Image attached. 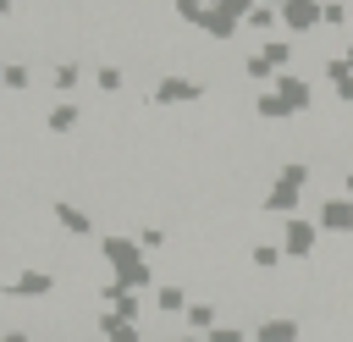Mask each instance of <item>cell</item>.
Instances as JSON below:
<instances>
[{"mask_svg": "<svg viewBox=\"0 0 353 342\" xmlns=\"http://www.w3.org/2000/svg\"><path fill=\"white\" fill-rule=\"evenodd\" d=\"M287 55H292V50H287V44H281V39H270V44H265V66H281V61H287Z\"/></svg>", "mask_w": 353, "mask_h": 342, "instance_id": "cell-20", "label": "cell"}, {"mask_svg": "<svg viewBox=\"0 0 353 342\" xmlns=\"http://www.w3.org/2000/svg\"><path fill=\"white\" fill-rule=\"evenodd\" d=\"M154 309H165V314H176V309H188V298H182V287H160V292H154Z\"/></svg>", "mask_w": 353, "mask_h": 342, "instance_id": "cell-16", "label": "cell"}, {"mask_svg": "<svg viewBox=\"0 0 353 342\" xmlns=\"http://www.w3.org/2000/svg\"><path fill=\"white\" fill-rule=\"evenodd\" d=\"M99 254H105V265H110V281H116V287L143 292V287L154 281V270H149V259H143V248H138L132 237H99Z\"/></svg>", "mask_w": 353, "mask_h": 342, "instance_id": "cell-1", "label": "cell"}, {"mask_svg": "<svg viewBox=\"0 0 353 342\" xmlns=\"http://www.w3.org/2000/svg\"><path fill=\"white\" fill-rule=\"evenodd\" d=\"M276 94H281L287 110H303V105H309V88H303L298 77H276Z\"/></svg>", "mask_w": 353, "mask_h": 342, "instance_id": "cell-7", "label": "cell"}, {"mask_svg": "<svg viewBox=\"0 0 353 342\" xmlns=\"http://www.w3.org/2000/svg\"><path fill=\"white\" fill-rule=\"evenodd\" d=\"M55 221H61V232H72V237H88V232H94V215L77 210V204H55Z\"/></svg>", "mask_w": 353, "mask_h": 342, "instance_id": "cell-5", "label": "cell"}, {"mask_svg": "<svg viewBox=\"0 0 353 342\" xmlns=\"http://www.w3.org/2000/svg\"><path fill=\"white\" fill-rule=\"evenodd\" d=\"M11 6H17V0H0V17H6V11H11Z\"/></svg>", "mask_w": 353, "mask_h": 342, "instance_id": "cell-24", "label": "cell"}, {"mask_svg": "<svg viewBox=\"0 0 353 342\" xmlns=\"http://www.w3.org/2000/svg\"><path fill=\"white\" fill-rule=\"evenodd\" d=\"M0 342H33V336H28V331H6Z\"/></svg>", "mask_w": 353, "mask_h": 342, "instance_id": "cell-23", "label": "cell"}, {"mask_svg": "<svg viewBox=\"0 0 353 342\" xmlns=\"http://www.w3.org/2000/svg\"><path fill=\"white\" fill-rule=\"evenodd\" d=\"M77 83H83V66H77V61H61V66L50 72V88H61V94H72Z\"/></svg>", "mask_w": 353, "mask_h": 342, "instance_id": "cell-9", "label": "cell"}, {"mask_svg": "<svg viewBox=\"0 0 353 342\" xmlns=\"http://www.w3.org/2000/svg\"><path fill=\"white\" fill-rule=\"evenodd\" d=\"M259 116H287V105H281V94H265V99H259Z\"/></svg>", "mask_w": 353, "mask_h": 342, "instance_id": "cell-21", "label": "cell"}, {"mask_svg": "<svg viewBox=\"0 0 353 342\" xmlns=\"http://www.w3.org/2000/svg\"><path fill=\"white\" fill-rule=\"evenodd\" d=\"M204 11H210L204 0H176V17H182V22H204Z\"/></svg>", "mask_w": 353, "mask_h": 342, "instance_id": "cell-19", "label": "cell"}, {"mask_svg": "<svg viewBox=\"0 0 353 342\" xmlns=\"http://www.w3.org/2000/svg\"><path fill=\"white\" fill-rule=\"evenodd\" d=\"M28 83H33V72H28L22 61H6V88H11V94H22Z\"/></svg>", "mask_w": 353, "mask_h": 342, "instance_id": "cell-14", "label": "cell"}, {"mask_svg": "<svg viewBox=\"0 0 353 342\" xmlns=\"http://www.w3.org/2000/svg\"><path fill=\"white\" fill-rule=\"evenodd\" d=\"M292 336H298L292 320H265V325H259V342H292Z\"/></svg>", "mask_w": 353, "mask_h": 342, "instance_id": "cell-12", "label": "cell"}, {"mask_svg": "<svg viewBox=\"0 0 353 342\" xmlns=\"http://www.w3.org/2000/svg\"><path fill=\"white\" fill-rule=\"evenodd\" d=\"M72 127H77V105H72V99L55 105V110L44 116V132H72Z\"/></svg>", "mask_w": 353, "mask_h": 342, "instance_id": "cell-10", "label": "cell"}, {"mask_svg": "<svg viewBox=\"0 0 353 342\" xmlns=\"http://www.w3.org/2000/svg\"><path fill=\"white\" fill-rule=\"evenodd\" d=\"M188 325L193 331H215V303H188Z\"/></svg>", "mask_w": 353, "mask_h": 342, "instance_id": "cell-13", "label": "cell"}, {"mask_svg": "<svg viewBox=\"0 0 353 342\" xmlns=\"http://www.w3.org/2000/svg\"><path fill=\"white\" fill-rule=\"evenodd\" d=\"M204 94V83H193V77H160L154 83V105H188V99H199Z\"/></svg>", "mask_w": 353, "mask_h": 342, "instance_id": "cell-3", "label": "cell"}, {"mask_svg": "<svg viewBox=\"0 0 353 342\" xmlns=\"http://www.w3.org/2000/svg\"><path fill=\"white\" fill-rule=\"evenodd\" d=\"M287 22H292V28H309V22H314V6H309V0H287Z\"/></svg>", "mask_w": 353, "mask_h": 342, "instance_id": "cell-17", "label": "cell"}, {"mask_svg": "<svg viewBox=\"0 0 353 342\" xmlns=\"http://www.w3.org/2000/svg\"><path fill=\"white\" fill-rule=\"evenodd\" d=\"M182 342H193V336H182Z\"/></svg>", "mask_w": 353, "mask_h": 342, "instance_id": "cell-26", "label": "cell"}, {"mask_svg": "<svg viewBox=\"0 0 353 342\" xmlns=\"http://www.w3.org/2000/svg\"><path fill=\"white\" fill-rule=\"evenodd\" d=\"M210 342H243V331H237V325H215V331H210Z\"/></svg>", "mask_w": 353, "mask_h": 342, "instance_id": "cell-22", "label": "cell"}, {"mask_svg": "<svg viewBox=\"0 0 353 342\" xmlns=\"http://www.w3.org/2000/svg\"><path fill=\"white\" fill-rule=\"evenodd\" d=\"M99 298L110 303V314H116V320H127V325H138V309H143V303H138V292H127V287H116V281H105V292H99Z\"/></svg>", "mask_w": 353, "mask_h": 342, "instance_id": "cell-4", "label": "cell"}, {"mask_svg": "<svg viewBox=\"0 0 353 342\" xmlns=\"http://www.w3.org/2000/svg\"><path fill=\"white\" fill-rule=\"evenodd\" d=\"M309 237H314V232H309L303 221H287V248H292V254H309Z\"/></svg>", "mask_w": 353, "mask_h": 342, "instance_id": "cell-15", "label": "cell"}, {"mask_svg": "<svg viewBox=\"0 0 353 342\" xmlns=\"http://www.w3.org/2000/svg\"><path fill=\"white\" fill-rule=\"evenodd\" d=\"M99 331H105V342H138V325H127L116 314H99Z\"/></svg>", "mask_w": 353, "mask_h": 342, "instance_id": "cell-11", "label": "cell"}, {"mask_svg": "<svg viewBox=\"0 0 353 342\" xmlns=\"http://www.w3.org/2000/svg\"><path fill=\"white\" fill-rule=\"evenodd\" d=\"M320 221H325V226H336V232H347V226H353V204H347V199H325Z\"/></svg>", "mask_w": 353, "mask_h": 342, "instance_id": "cell-8", "label": "cell"}, {"mask_svg": "<svg viewBox=\"0 0 353 342\" xmlns=\"http://www.w3.org/2000/svg\"><path fill=\"white\" fill-rule=\"evenodd\" d=\"M199 28H204V33H215V39H232V33H237V17H232L226 6H210Z\"/></svg>", "mask_w": 353, "mask_h": 342, "instance_id": "cell-6", "label": "cell"}, {"mask_svg": "<svg viewBox=\"0 0 353 342\" xmlns=\"http://www.w3.org/2000/svg\"><path fill=\"white\" fill-rule=\"evenodd\" d=\"M0 88H6V66H0Z\"/></svg>", "mask_w": 353, "mask_h": 342, "instance_id": "cell-25", "label": "cell"}, {"mask_svg": "<svg viewBox=\"0 0 353 342\" xmlns=\"http://www.w3.org/2000/svg\"><path fill=\"white\" fill-rule=\"evenodd\" d=\"M94 83H99L105 94H116V88H121V66H99V72H94Z\"/></svg>", "mask_w": 353, "mask_h": 342, "instance_id": "cell-18", "label": "cell"}, {"mask_svg": "<svg viewBox=\"0 0 353 342\" xmlns=\"http://www.w3.org/2000/svg\"><path fill=\"white\" fill-rule=\"evenodd\" d=\"M0 292H6V298H50V292H55V276H50V270H17Z\"/></svg>", "mask_w": 353, "mask_h": 342, "instance_id": "cell-2", "label": "cell"}]
</instances>
